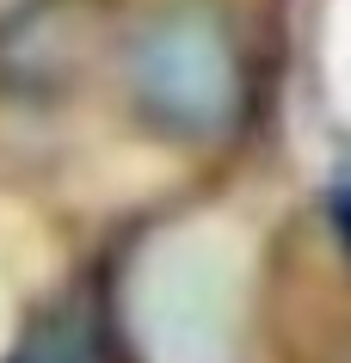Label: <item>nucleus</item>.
<instances>
[{
  "instance_id": "nucleus-1",
  "label": "nucleus",
  "mask_w": 351,
  "mask_h": 363,
  "mask_svg": "<svg viewBox=\"0 0 351 363\" xmlns=\"http://www.w3.org/2000/svg\"><path fill=\"white\" fill-rule=\"evenodd\" d=\"M130 105L155 135L204 148L240 130L253 80L234 19L216 0H167L130 38Z\"/></svg>"
},
{
  "instance_id": "nucleus-2",
  "label": "nucleus",
  "mask_w": 351,
  "mask_h": 363,
  "mask_svg": "<svg viewBox=\"0 0 351 363\" xmlns=\"http://www.w3.org/2000/svg\"><path fill=\"white\" fill-rule=\"evenodd\" d=\"M93 0H25L0 31V80L25 99L68 93L87 68Z\"/></svg>"
},
{
  "instance_id": "nucleus-3",
  "label": "nucleus",
  "mask_w": 351,
  "mask_h": 363,
  "mask_svg": "<svg viewBox=\"0 0 351 363\" xmlns=\"http://www.w3.org/2000/svg\"><path fill=\"white\" fill-rule=\"evenodd\" d=\"M105 351H111V314L87 284H74L25 320L6 363H105Z\"/></svg>"
},
{
  "instance_id": "nucleus-4",
  "label": "nucleus",
  "mask_w": 351,
  "mask_h": 363,
  "mask_svg": "<svg viewBox=\"0 0 351 363\" xmlns=\"http://www.w3.org/2000/svg\"><path fill=\"white\" fill-rule=\"evenodd\" d=\"M339 228L351 234V185H345V191H339Z\"/></svg>"
}]
</instances>
